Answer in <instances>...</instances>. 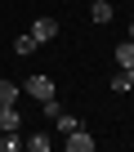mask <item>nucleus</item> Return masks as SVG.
I'll return each mask as SVG.
<instances>
[{
  "label": "nucleus",
  "mask_w": 134,
  "mask_h": 152,
  "mask_svg": "<svg viewBox=\"0 0 134 152\" xmlns=\"http://www.w3.org/2000/svg\"><path fill=\"white\" fill-rule=\"evenodd\" d=\"M94 143H98V139H94L85 125H76L72 134H63V148H67V152H94Z\"/></svg>",
  "instance_id": "f257e3e1"
},
{
  "label": "nucleus",
  "mask_w": 134,
  "mask_h": 152,
  "mask_svg": "<svg viewBox=\"0 0 134 152\" xmlns=\"http://www.w3.org/2000/svg\"><path fill=\"white\" fill-rule=\"evenodd\" d=\"M23 90H27L36 103H40V99H54V81H49V76H40V72H31V76H27Z\"/></svg>",
  "instance_id": "f03ea898"
},
{
  "label": "nucleus",
  "mask_w": 134,
  "mask_h": 152,
  "mask_svg": "<svg viewBox=\"0 0 134 152\" xmlns=\"http://www.w3.org/2000/svg\"><path fill=\"white\" fill-rule=\"evenodd\" d=\"M31 36H36V45H49V40L58 36V18H49V14H40V18L31 23Z\"/></svg>",
  "instance_id": "7ed1b4c3"
},
{
  "label": "nucleus",
  "mask_w": 134,
  "mask_h": 152,
  "mask_svg": "<svg viewBox=\"0 0 134 152\" xmlns=\"http://www.w3.org/2000/svg\"><path fill=\"white\" fill-rule=\"evenodd\" d=\"M0 130H23V112L14 103H0Z\"/></svg>",
  "instance_id": "20e7f679"
},
{
  "label": "nucleus",
  "mask_w": 134,
  "mask_h": 152,
  "mask_svg": "<svg viewBox=\"0 0 134 152\" xmlns=\"http://www.w3.org/2000/svg\"><path fill=\"white\" fill-rule=\"evenodd\" d=\"M90 23H112V0H94V5H90Z\"/></svg>",
  "instance_id": "39448f33"
},
{
  "label": "nucleus",
  "mask_w": 134,
  "mask_h": 152,
  "mask_svg": "<svg viewBox=\"0 0 134 152\" xmlns=\"http://www.w3.org/2000/svg\"><path fill=\"white\" fill-rule=\"evenodd\" d=\"M116 67H134V40H116Z\"/></svg>",
  "instance_id": "423d86ee"
},
{
  "label": "nucleus",
  "mask_w": 134,
  "mask_h": 152,
  "mask_svg": "<svg viewBox=\"0 0 134 152\" xmlns=\"http://www.w3.org/2000/svg\"><path fill=\"white\" fill-rule=\"evenodd\" d=\"M76 125H81V116H72V112H58V116H54V130H58V134H72Z\"/></svg>",
  "instance_id": "0eeeda50"
},
{
  "label": "nucleus",
  "mask_w": 134,
  "mask_h": 152,
  "mask_svg": "<svg viewBox=\"0 0 134 152\" xmlns=\"http://www.w3.org/2000/svg\"><path fill=\"white\" fill-rule=\"evenodd\" d=\"M23 148V134L18 130H0V152H18Z\"/></svg>",
  "instance_id": "6e6552de"
},
{
  "label": "nucleus",
  "mask_w": 134,
  "mask_h": 152,
  "mask_svg": "<svg viewBox=\"0 0 134 152\" xmlns=\"http://www.w3.org/2000/svg\"><path fill=\"white\" fill-rule=\"evenodd\" d=\"M14 54H18V58H27V54H36V36H31V31H23V36L14 40Z\"/></svg>",
  "instance_id": "1a4fd4ad"
},
{
  "label": "nucleus",
  "mask_w": 134,
  "mask_h": 152,
  "mask_svg": "<svg viewBox=\"0 0 134 152\" xmlns=\"http://www.w3.org/2000/svg\"><path fill=\"white\" fill-rule=\"evenodd\" d=\"M23 148H31V152H49V148H54V139H49V134L40 130V134H31V139H23Z\"/></svg>",
  "instance_id": "9d476101"
},
{
  "label": "nucleus",
  "mask_w": 134,
  "mask_h": 152,
  "mask_svg": "<svg viewBox=\"0 0 134 152\" xmlns=\"http://www.w3.org/2000/svg\"><path fill=\"white\" fill-rule=\"evenodd\" d=\"M18 94H23V90H18L14 81H0V103H18Z\"/></svg>",
  "instance_id": "9b49d317"
},
{
  "label": "nucleus",
  "mask_w": 134,
  "mask_h": 152,
  "mask_svg": "<svg viewBox=\"0 0 134 152\" xmlns=\"http://www.w3.org/2000/svg\"><path fill=\"white\" fill-rule=\"evenodd\" d=\"M40 107H45V116H49V121L63 112V103H58V99H40Z\"/></svg>",
  "instance_id": "f8f14e48"
},
{
  "label": "nucleus",
  "mask_w": 134,
  "mask_h": 152,
  "mask_svg": "<svg viewBox=\"0 0 134 152\" xmlns=\"http://www.w3.org/2000/svg\"><path fill=\"white\" fill-rule=\"evenodd\" d=\"M125 90H130V85H125V72H116V76H112V94H125Z\"/></svg>",
  "instance_id": "ddd939ff"
},
{
  "label": "nucleus",
  "mask_w": 134,
  "mask_h": 152,
  "mask_svg": "<svg viewBox=\"0 0 134 152\" xmlns=\"http://www.w3.org/2000/svg\"><path fill=\"white\" fill-rule=\"evenodd\" d=\"M121 72H125V85L134 90V67H121Z\"/></svg>",
  "instance_id": "4468645a"
},
{
  "label": "nucleus",
  "mask_w": 134,
  "mask_h": 152,
  "mask_svg": "<svg viewBox=\"0 0 134 152\" xmlns=\"http://www.w3.org/2000/svg\"><path fill=\"white\" fill-rule=\"evenodd\" d=\"M130 40H134V23H130Z\"/></svg>",
  "instance_id": "2eb2a0df"
}]
</instances>
